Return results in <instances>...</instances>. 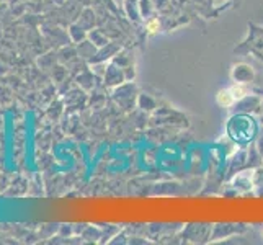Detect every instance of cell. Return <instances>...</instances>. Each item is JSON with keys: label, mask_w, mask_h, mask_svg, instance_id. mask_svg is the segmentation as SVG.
<instances>
[{"label": "cell", "mask_w": 263, "mask_h": 245, "mask_svg": "<svg viewBox=\"0 0 263 245\" xmlns=\"http://www.w3.org/2000/svg\"><path fill=\"white\" fill-rule=\"evenodd\" d=\"M147 30H149L151 33H156V31L159 30V22H157V20L149 22V23H147Z\"/></svg>", "instance_id": "7a4b0ae2"}, {"label": "cell", "mask_w": 263, "mask_h": 245, "mask_svg": "<svg viewBox=\"0 0 263 245\" xmlns=\"http://www.w3.org/2000/svg\"><path fill=\"white\" fill-rule=\"evenodd\" d=\"M234 98L235 97L232 95L231 90H226V92H221L219 95H217V102H219L221 105H224V106H229V105H232Z\"/></svg>", "instance_id": "6da1fadb"}]
</instances>
